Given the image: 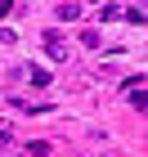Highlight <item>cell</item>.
Returning <instances> with one entry per match:
<instances>
[{
  "instance_id": "6da1fadb",
  "label": "cell",
  "mask_w": 148,
  "mask_h": 157,
  "mask_svg": "<svg viewBox=\"0 0 148 157\" xmlns=\"http://www.w3.org/2000/svg\"><path fill=\"white\" fill-rule=\"evenodd\" d=\"M45 54H49V59H67V49H63V36H59V32H45Z\"/></svg>"
}]
</instances>
